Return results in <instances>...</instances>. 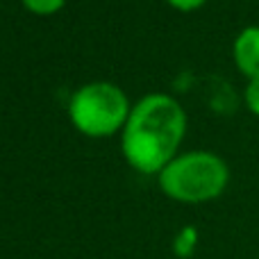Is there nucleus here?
<instances>
[{
    "instance_id": "obj_1",
    "label": "nucleus",
    "mask_w": 259,
    "mask_h": 259,
    "mask_svg": "<svg viewBox=\"0 0 259 259\" xmlns=\"http://www.w3.org/2000/svg\"><path fill=\"white\" fill-rule=\"evenodd\" d=\"M187 127L184 109L166 94H150L132 109L123 132V152L143 173L164 168Z\"/></svg>"
},
{
    "instance_id": "obj_2",
    "label": "nucleus",
    "mask_w": 259,
    "mask_h": 259,
    "mask_svg": "<svg viewBox=\"0 0 259 259\" xmlns=\"http://www.w3.org/2000/svg\"><path fill=\"white\" fill-rule=\"evenodd\" d=\"M159 184L175 200H211L228 184V166L214 152H187L178 159H170L161 168Z\"/></svg>"
},
{
    "instance_id": "obj_3",
    "label": "nucleus",
    "mask_w": 259,
    "mask_h": 259,
    "mask_svg": "<svg viewBox=\"0 0 259 259\" xmlns=\"http://www.w3.org/2000/svg\"><path fill=\"white\" fill-rule=\"evenodd\" d=\"M71 118L87 134H109L127 116V98L109 82H91L73 94Z\"/></svg>"
},
{
    "instance_id": "obj_4",
    "label": "nucleus",
    "mask_w": 259,
    "mask_h": 259,
    "mask_svg": "<svg viewBox=\"0 0 259 259\" xmlns=\"http://www.w3.org/2000/svg\"><path fill=\"white\" fill-rule=\"evenodd\" d=\"M234 59H237V66L250 80L259 77V27L257 25H250L239 32L237 41H234Z\"/></svg>"
},
{
    "instance_id": "obj_5",
    "label": "nucleus",
    "mask_w": 259,
    "mask_h": 259,
    "mask_svg": "<svg viewBox=\"0 0 259 259\" xmlns=\"http://www.w3.org/2000/svg\"><path fill=\"white\" fill-rule=\"evenodd\" d=\"M23 3L36 14H50V12L62 7L64 0H23Z\"/></svg>"
},
{
    "instance_id": "obj_6",
    "label": "nucleus",
    "mask_w": 259,
    "mask_h": 259,
    "mask_svg": "<svg viewBox=\"0 0 259 259\" xmlns=\"http://www.w3.org/2000/svg\"><path fill=\"white\" fill-rule=\"evenodd\" d=\"M246 103H248V107H250L252 112L259 114V77L250 80V84H248V89H246Z\"/></svg>"
},
{
    "instance_id": "obj_7",
    "label": "nucleus",
    "mask_w": 259,
    "mask_h": 259,
    "mask_svg": "<svg viewBox=\"0 0 259 259\" xmlns=\"http://www.w3.org/2000/svg\"><path fill=\"white\" fill-rule=\"evenodd\" d=\"M168 3H173L175 7H180V9H193V7H198V5H202L205 0H168Z\"/></svg>"
}]
</instances>
